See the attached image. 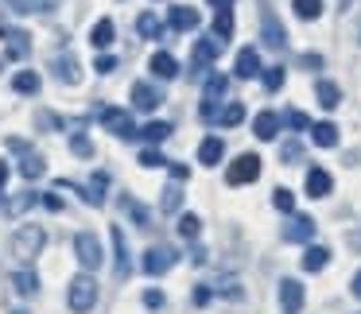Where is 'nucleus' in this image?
<instances>
[{
  "mask_svg": "<svg viewBox=\"0 0 361 314\" xmlns=\"http://www.w3.org/2000/svg\"><path fill=\"white\" fill-rule=\"evenodd\" d=\"M252 179H260V156L245 151V156H237L233 163H229L226 182H229V187H245V182H252Z\"/></svg>",
  "mask_w": 361,
  "mask_h": 314,
  "instance_id": "f257e3e1",
  "label": "nucleus"
},
{
  "mask_svg": "<svg viewBox=\"0 0 361 314\" xmlns=\"http://www.w3.org/2000/svg\"><path fill=\"white\" fill-rule=\"evenodd\" d=\"M94 303H97V283L90 280V275H74L71 280V310L90 314Z\"/></svg>",
  "mask_w": 361,
  "mask_h": 314,
  "instance_id": "f03ea898",
  "label": "nucleus"
},
{
  "mask_svg": "<svg viewBox=\"0 0 361 314\" xmlns=\"http://www.w3.org/2000/svg\"><path fill=\"white\" fill-rule=\"evenodd\" d=\"M43 229L39 225H27V229H20L16 237H12V256H20V260H35L39 256V249H43Z\"/></svg>",
  "mask_w": 361,
  "mask_h": 314,
  "instance_id": "7ed1b4c3",
  "label": "nucleus"
},
{
  "mask_svg": "<svg viewBox=\"0 0 361 314\" xmlns=\"http://www.w3.org/2000/svg\"><path fill=\"white\" fill-rule=\"evenodd\" d=\"M8 148L24 156V159H20V175H24L27 182L43 179V171H47V163H43V156H39V151H32V148H27L24 140H16V136H12V140H8Z\"/></svg>",
  "mask_w": 361,
  "mask_h": 314,
  "instance_id": "20e7f679",
  "label": "nucleus"
},
{
  "mask_svg": "<svg viewBox=\"0 0 361 314\" xmlns=\"http://www.w3.org/2000/svg\"><path fill=\"white\" fill-rule=\"evenodd\" d=\"M175 260H179V252L171 249V244H152L148 252H144V272L148 275H164L175 268Z\"/></svg>",
  "mask_w": 361,
  "mask_h": 314,
  "instance_id": "39448f33",
  "label": "nucleus"
},
{
  "mask_svg": "<svg viewBox=\"0 0 361 314\" xmlns=\"http://www.w3.org/2000/svg\"><path fill=\"white\" fill-rule=\"evenodd\" d=\"M74 252H78V260H82V268H90V272H97L102 268V241H97L94 233H78L74 237Z\"/></svg>",
  "mask_w": 361,
  "mask_h": 314,
  "instance_id": "423d86ee",
  "label": "nucleus"
},
{
  "mask_svg": "<svg viewBox=\"0 0 361 314\" xmlns=\"http://www.w3.org/2000/svg\"><path fill=\"white\" fill-rule=\"evenodd\" d=\"M102 125H105V132H113L117 140H133L136 136V125H133V117H128L125 109H105Z\"/></svg>",
  "mask_w": 361,
  "mask_h": 314,
  "instance_id": "0eeeda50",
  "label": "nucleus"
},
{
  "mask_svg": "<svg viewBox=\"0 0 361 314\" xmlns=\"http://www.w3.org/2000/svg\"><path fill=\"white\" fill-rule=\"evenodd\" d=\"M221 47H226V43H218L214 35H210V39H198V43H195V55H190V66H195V74H202L206 66H210L214 58L221 55Z\"/></svg>",
  "mask_w": 361,
  "mask_h": 314,
  "instance_id": "6e6552de",
  "label": "nucleus"
},
{
  "mask_svg": "<svg viewBox=\"0 0 361 314\" xmlns=\"http://www.w3.org/2000/svg\"><path fill=\"white\" fill-rule=\"evenodd\" d=\"M314 237V221L307 218V213H295V218L283 225V241H291V244H307Z\"/></svg>",
  "mask_w": 361,
  "mask_h": 314,
  "instance_id": "1a4fd4ad",
  "label": "nucleus"
},
{
  "mask_svg": "<svg viewBox=\"0 0 361 314\" xmlns=\"http://www.w3.org/2000/svg\"><path fill=\"white\" fill-rule=\"evenodd\" d=\"M280 306H283V314H299V310H303V283H299V280H283L280 283Z\"/></svg>",
  "mask_w": 361,
  "mask_h": 314,
  "instance_id": "9d476101",
  "label": "nucleus"
},
{
  "mask_svg": "<svg viewBox=\"0 0 361 314\" xmlns=\"http://www.w3.org/2000/svg\"><path fill=\"white\" fill-rule=\"evenodd\" d=\"M133 105H136V109H144V113H152L156 105H164V94H159L156 86H148V82H136V86H133Z\"/></svg>",
  "mask_w": 361,
  "mask_h": 314,
  "instance_id": "9b49d317",
  "label": "nucleus"
},
{
  "mask_svg": "<svg viewBox=\"0 0 361 314\" xmlns=\"http://www.w3.org/2000/svg\"><path fill=\"white\" fill-rule=\"evenodd\" d=\"M105 190H109V175H105V171H94V179L82 187V198H86L90 206H105Z\"/></svg>",
  "mask_w": 361,
  "mask_h": 314,
  "instance_id": "f8f14e48",
  "label": "nucleus"
},
{
  "mask_svg": "<svg viewBox=\"0 0 361 314\" xmlns=\"http://www.w3.org/2000/svg\"><path fill=\"white\" fill-rule=\"evenodd\" d=\"M113 252H117V280H128L133 275V264H128V241L121 233V225H113Z\"/></svg>",
  "mask_w": 361,
  "mask_h": 314,
  "instance_id": "ddd939ff",
  "label": "nucleus"
},
{
  "mask_svg": "<svg viewBox=\"0 0 361 314\" xmlns=\"http://www.w3.org/2000/svg\"><path fill=\"white\" fill-rule=\"evenodd\" d=\"M167 24H171L175 32H195V27H198V12L190 8V4H175L171 16H167Z\"/></svg>",
  "mask_w": 361,
  "mask_h": 314,
  "instance_id": "4468645a",
  "label": "nucleus"
},
{
  "mask_svg": "<svg viewBox=\"0 0 361 314\" xmlns=\"http://www.w3.org/2000/svg\"><path fill=\"white\" fill-rule=\"evenodd\" d=\"M237 78H257L260 70H264V66H260V55H257V47H245L241 55H237Z\"/></svg>",
  "mask_w": 361,
  "mask_h": 314,
  "instance_id": "2eb2a0df",
  "label": "nucleus"
},
{
  "mask_svg": "<svg viewBox=\"0 0 361 314\" xmlns=\"http://www.w3.org/2000/svg\"><path fill=\"white\" fill-rule=\"evenodd\" d=\"M330 187H334V179H330L322 167H311V171H307V194L311 198H326Z\"/></svg>",
  "mask_w": 361,
  "mask_h": 314,
  "instance_id": "dca6fc26",
  "label": "nucleus"
},
{
  "mask_svg": "<svg viewBox=\"0 0 361 314\" xmlns=\"http://www.w3.org/2000/svg\"><path fill=\"white\" fill-rule=\"evenodd\" d=\"M221 156H226V144H221L218 136H206V140L198 144V163L214 167V163H221Z\"/></svg>",
  "mask_w": 361,
  "mask_h": 314,
  "instance_id": "f3484780",
  "label": "nucleus"
},
{
  "mask_svg": "<svg viewBox=\"0 0 361 314\" xmlns=\"http://www.w3.org/2000/svg\"><path fill=\"white\" fill-rule=\"evenodd\" d=\"M264 43H268L272 51H283V43H288V35H283L280 20H276L272 12H264Z\"/></svg>",
  "mask_w": 361,
  "mask_h": 314,
  "instance_id": "a211bd4d",
  "label": "nucleus"
},
{
  "mask_svg": "<svg viewBox=\"0 0 361 314\" xmlns=\"http://www.w3.org/2000/svg\"><path fill=\"white\" fill-rule=\"evenodd\" d=\"M314 97H319V105L322 109H338V101H342V89L334 86V82H314Z\"/></svg>",
  "mask_w": 361,
  "mask_h": 314,
  "instance_id": "6ab92c4d",
  "label": "nucleus"
},
{
  "mask_svg": "<svg viewBox=\"0 0 361 314\" xmlns=\"http://www.w3.org/2000/svg\"><path fill=\"white\" fill-rule=\"evenodd\" d=\"M252 132H257L260 140H276V132H280V117H276V113H257Z\"/></svg>",
  "mask_w": 361,
  "mask_h": 314,
  "instance_id": "aec40b11",
  "label": "nucleus"
},
{
  "mask_svg": "<svg viewBox=\"0 0 361 314\" xmlns=\"http://www.w3.org/2000/svg\"><path fill=\"white\" fill-rule=\"evenodd\" d=\"M136 136H144V140H148V148H156V144H164L167 136H171V125H167V120H148V125H144Z\"/></svg>",
  "mask_w": 361,
  "mask_h": 314,
  "instance_id": "412c9836",
  "label": "nucleus"
},
{
  "mask_svg": "<svg viewBox=\"0 0 361 314\" xmlns=\"http://www.w3.org/2000/svg\"><path fill=\"white\" fill-rule=\"evenodd\" d=\"M152 74H156V78H175V74H179V63H175L167 51H159V55H152Z\"/></svg>",
  "mask_w": 361,
  "mask_h": 314,
  "instance_id": "4be33fe9",
  "label": "nucleus"
},
{
  "mask_svg": "<svg viewBox=\"0 0 361 314\" xmlns=\"http://www.w3.org/2000/svg\"><path fill=\"white\" fill-rule=\"evenodd\" d=\"M121 210H125L128 218H133V225H148V221H152V213L144 210V206L136 202L133 194H121Z\"/></svg>",
  "mask_w": 361,
  "mask_h": 314,
  "instance_id": "5701e85b",
  "label": "nucleus"
},
{
  "mask_svg": "<svg viewBox=\"0 0 361 314\" xmlns=\"http://www.w3.org/2000/svg\"><path fill=\"white\" fill-rule=\"evenodd\" d=\"M311 140L319 144V148H334V144H338V128L330 125V120H322V125H311Z\"/></svg>",
  "mask_w": 361,
  "mask_h": 314,
  "instance_id": "b1692460",
  "label": "nucleus"
},
{
  "mask_svg": "<svg viewBox=\"0 0 361 314\" xmlns=\"http://www.w3.org/2000/svg\"><path fill=\"white\" fill-rule=\"evenodd\" d=\"M326 260H330V249H322V244H311V249L303 252V268H307V272H322Z\"/></svg>",
  "mask_w": 361,
  "mask_h": 314,
  "instance_id": "393cba45",
  "label": "nucleus"
},
{
  "mask_svg": "<svg viewBox=\"0 0 361 314\" xmlns=\"http://www.w3.org/2000/svg\"><path fill=\"white\" fill-rule=\"evenodd\" d=\"M226 89H229V78H226V74H214V78H206V101L218 105L221 97H226Z\"/></svg>",
  "mask_w": 361,
  "mask_h": 314,
  "instance_id": "a878e982",
  "label": "nucleus"
},
{
  "mask_svg": "<svg viewBox=\"0 0 361 314\" xmlns=\"http://www.w3.org/2000/svg\"><path fill=\"white\" fill-rule=\"evenodd\" d=\"M136 32H140L144 39H159V35H164V24H159V20L152 16V12H144V16L136 20Z\"/></svg>",
  "mask_w": 361,
  "mask_h": 314,
  "instance_id": "bb28decb",
  "label": "nucleus"
},
{
  "mask_svg": "<svg viewBox=\"0 0 361 314\" xmlns=\"http://www.w3.org/2000/svg\"><path fill=\"white\" fill-rule=\"evenodd\" d=\"M179 202H183L179 182H167V187H164V198H159V210H164V213H175V210H179Z\"/></svg>",
  "mask_w": 361,
  "mask_h": 314,
  "instance_id": "cd10ccee",
  "label": "nucleus"
},
{
  "mask_svg": "<svg viewBox=\"0 0 361 314\" xmlns=\"http://www.w3.org/2000/svg\"><path fill=\"white\" fill-rule=\"evenodd\" d=\"M241 120H245V105H241V101H229L226 109L218 113V125H226V128L241 125Z\"/></svg>",
  "mask_w": 361,
  "mask_h": 314,
  "instance_id": "c85d7f7f",
  "label": "nucleus"
},
{
  "mask_svg": "<svg viewBox=\"0 0 361 314\" xmlns=\"http://www.w3.org/2000/svg\"><path fill=\"white\" fill-rule=\"evenodd\" d=\"M12 283H16L20 295H35V291H39V275H35V272H16V275H12Z\"/></svg>",
  "mask_w": 361,
  "mask_h": 314,
  "instance_id": "c756f323",
  "label": "nucleus"
},
{
  "mask_svg": "<svg viewBox=\"0 0 361 314\" xmlns=\"http://www.w3.org/2000/svg\"><path fill=\"white\" fill-rule=\"evenodd\" d=\"M16 94H39V74L35 70H24V74H16Z\"/></svg>",
  "mask_w": 361,
  "mask_h": 314,
  "instance_id": "7c9ffc66",
  "label": "nucleus"
},
{
  "mask_svg": "<svg viewBox=\"0 0 361 314\" xmlns=\"http://www.w3.org/2000/svg\"><path fill=\"white\" fill-rule=\"evenodd\" d=\"M229 35H233V16H229V12H218V16H214V39L226 43Z\"/></svg>",
  "mask_w": 361,
  "mask_h": 314,
  "instance_id": "2f4dec72",
  "label": "nucleus"
},
{
  "mask_svg": "<svg viewBox=\"0 0 361 314\" xmlns=\"http://www.w3.org/2000/svg\"><path fill=\"white\" fill-rule=\"evenodd\" d=\"M90 43H94V47H109L113 43V24L109 20H97V27L90 32Z\"/></svg>",
  "mask_w": 361,
  "mask_h": 314,
  "instance_id": "473e14b6",
  "label": "nucleus"
},
{
  "mask_svg": "<svg viewBox=\"0 0 361 314\" xmlns=\"http://www.w3.org/2000/svg\"><path fill=\"white\" fill-rule=\"evenodd\" d=\"M272 206H276V210H283V213H291V210H295V194H291L288 187H276L272 190Z\"/></svg>",
  "mask_w": 361,
  "mask_h": 314,
  "instance_id": "72a5a7b5",
  "label": "nucleus"
},
{
  "mask_svg": "<svg viewBox=\"0 0 361 314\" xmlns=\"http://www.w3.org/2000/svg\"><path fill=\"white\" fill-rule=\"evenodd\" d=\"M319 12H322V0H295L299 20H319Z\"/></svg>",
  "mask_w": 361,
  "mask_h": 314,
  "instance_id": "f704fd0d",
  "label": "nucleus"
},
{
  "mask_svg": "<svg viewBox=\"0 0 361 314\" xmlns=\"http://www.w3.org/2000/svg\"><path fill=\"white\" fill-rule=\"evenodd\" d=\"M179 233L187 237V241H195V237L202 233V221H198L195 213H183V218H179Z\"/></svg>",
  "mask_w": 361,
  "mask_h": 314,
  "instance_id": "c9c22d12",
  "label": "nucleus"
},
{
  "mask_svg": "<svg viewBox=\"0 0 361 314\" xmlns=\"http://www.w3.org/2000/svg\"><path fill=\"white\" fill-rule=\"evenodd\" d=\"M55 66H59L55 74H63V82H71V86H78V78H82V74H78V63H74V58H63V63L55 58Z\"/></svg>",
  "mask_w": 361,
  "mask_h": 314,
  "instance_id": "e433bc0d",
  "label": "nucleus"
},
{
  "mask_svg": "<svg viewBox=\"0 0 361 314\" xmlns=\"http://www.w3.org/2000/svg\"><path fill=\"white\" fill-rule=\"evenodd\" d=\"M4 39H8V55H12V58H24V55H27V35H20V32H8Z\"/></svg>",
  "mask_w": 361,
  "mask_h": 314,
  "instance_id": "4c0bfd02",
  "label": "nucleus"
},
{
  "mask_svg": "<svg viewBox=\"0 0 361 314\" xmlns=\"http://www.w3.org/2000/svg\"><path fill=\"white\" fill-rule=\"evenodd\" d=\"M214 295H226V299H245V291H241V283L229 275V280H221L218 287H214Z\"/></svg>",
  "mask_w": 361,
  "mask_h": 314,
  "instance_id": "58836bf2",
  "label": "nucleus"
},
{
  "mask_svg": "<svg viewBox=\"0 0 361 314\" xmlns=\"http://www.w3.org/2000/svg\"><path fill=\"white\" fill-rule=\"evenodd\" d=\"M260 74H264V89H272V94L283 86V66H264Z\"/></svg>",
  "mask_w": 361,
  "mask_h": 314,
  "instance_id": "ea45409f",
  "label": "nucleus"
},
{
  "mask_svg": "<svg viewBox=\"0 0 361 314\" xmlns=\"http://www.w3.org/2000/svg\"><path fill=\"white\" fill-rule=\"evenodd\" d=\"M71 148H74V156H82V159H90V156H94V144H90L86 136H78V132L71 136Z\"/></svg>",
  "mask_w": 361,
  "mask_h": 314,
  "instance_id": "a19ab883",
  "label": "nucleus"
},
{
  "mask_svg": "<svg viewBox=\"0 0 361 314\" xmlns=\"http://www.w3.org/2000/svg\"><path fill=\"white\" fill-rule=\"evenodd\" d=\"M283 120H288L295 132H307L311 128V120H307V113H299V109H291V113H283Z\"/></svg>",
  "mask_w": 361,
  "mask_h": 314,
  "instance_id": "79ce46f5",
  "label": "nucleus"
},
{
  "mask_svg": "<svg viewBox=\"0 0 361 314\" xmlns=\"http://www.w3.org/2000/svg\"><path fill=\"white\" fill-rule=\"evenodd\" d=\"M280 159H283V163H299V159H303V148H299L295 140H288V144L280 148Z\"/></svg>",
  "mask_w": 361,
  "mask_h": 314,
  "instance_id": "37998d69",
  "label": "nucleus"
},
{
  "mask_svg": "<svg viewBox=\"0 0 361 314\" xmlns=\"http://www.w3.org/2000/svg\"><path fill=\"white\" fill-rule=\"evenodd\" d=\"M140 167H167V159L159 156L156 148H144V151H140Z\"/></svg>",
  "mask_w": 361,
  "mask_h": 314,
  "instance_id": "c03bdc74",
  "label": "nucleus"
},
{
  "mask_svg": "<svg viewBox=\"0 0 361 314\" xmlns=\"http://www.w3.org/2000/svg\"><path fill=\"white\" fill-rule=\"evenodd\" d=\"M164 303H167L164 291H144V306H148V310H159Z\"/></svg>",
  "mask_w": 361,
  "mask_h": 314,
  "instance_id": "a18cd8bd",
  "label": "nucleus"
},
{
  "mask_svg": "<svg viewBox=\"0 0 361 314\" xmlns=\"http://www.w3.org/2000/svg\"><path fill=\"white\" fill-rule=\"evenodd\" d=\"M94 70H97V74H113V70H117V58H113V55H102V58L94 63Z\"/></svg>",
  "mask_w": 361,
  "mask_h": 314,
  "instance_id": "49530a36",
  "label": "nucleus"
},
{
  "mask_svg": "<svg viewBox=\"0 0 361 314\" xmlns=\"http://www.w3.org/2000/svg\"><path fill=\"white\" fill-rule=\"evenodd\" d=\"M171 179H175V182H187V179H190V167H183V163H171Z\"/></svg>",
  "mask_w": 361,
  "mask_h": 314,
  "instance_id": "de8ad7c7",
  "label": "nucleus"
},
{
  "mask_svg": "<svg viewBox=\"0 0 361 314\" xmlns=\"http://www.w3.org/2000/svg\"><path fill=\"white\" fill-rule=\"evenodd\" d=\"M210 295H214L210 287H198V291H195V306H206V303H210Z\"/></svg>",
  "mask_w": 361,
  "mask_h": 314,
  "instance_id": "09e8293b",
  "label": "nucleus"
},
{
  "mask_svg": "<svg viewBox=\"0 0 361 314\" xmlns=\"http://www.w3.org/2000/svg\"><path fill=\"white\" fill-rule=\"evenodd\" d=\"M39 202L47 206V210H63V198H55V194H43Z\"/></svg>",
  "mask_w": 361,
  "mask_h": 314,
  "instance_id": "8fccbe9b",
  "label": "nucleus"
},
{
  "mask_svg": "<svg viewBox=\"0 0 361 314\" xmlns=\"http://www.w3.org/2000/svg\"><path fill=\"white\" fill-rule=\"evenodd\" d=\"M303 66H311V70H319V66H322V58H319V55H303Z\"/></svg>",
  "mask_w": 361,
  "mask_h": 314,
  "instance_id": "3c124183",
  "label": "nucleus"
},
{
  "mask_svg": "<svg viewBox=\"0 0 361 314\" xmlns=\"http://www.w3.org/2000/svg\"><path fill=\"white\" fill-rule=\"evenodd\" d=\"M210 4H214L218 12H229V8H233V0H210Z\"/></svg>",
  "mask_w": 361,
  "mask_h": 314,
  "instance_id": "603ef678",
  "label": "nucleus"
},
{
  "mask_svg": "<svg viewBox=\"0 0 361 314\" xmlns=\"http://www.w3.org/2000/svg\"><path fill=\"white\" fill-rule=\"evenodd\" d=\"M4 182H8V163L0 159V187H4Z\"/></svg>",
  "mask_w": 361,
  "mask_h": 314,
  "instance_id": "864d4df0",
  "label": "nucleus"
},
{
  "mask_svg": "<svg viewBox=\"0 0 361 314\" xmlns=\"http://www.w3.org/2000/svg\"><path fill=\"white\" fill-rule=\"evenodd\" d=\"M350 291H353V295H357V299H361V272H357V275H353V287H350Z\"/></svg>",
  "mask_w": 361,
  "mask_h": 314,
  "instance_id": "5fc2aeb1",
  "label": "nucleus"
},
{
  "mask_svg": "<svg viewBox=\"0 0 361 314\" xmlns=\"http://www.w3.org/2000/svg\"><path fill=\"white\" fill-rule=\"evenodd\" d=\"M350 244H353V249H361V233H353V237H350Z\"/></svg>",
  "mask_w": 361,
  "mask_h": 314,
  "instance_id": "6e6d98bb",
  "label": "nucleus"
},
{
  "mask_svg": "<svg viewBox=\"0 0 361 314\" xmlns=\"http://www.w3.org/2000/svg\"><path fill=\"white\" fill-rule=\"evenodd\" d=\"M12 314H27V310H12Z\"/></svg>",
  "mask_w": 361,
  "mask_h": 314,
  "instance_id": "4d7b16f0",
  "label": "nucleus"
},
{
  "mask_svg": "<svg viewBox=\"0 0 361 314\" xmlns=\"http://www.w3.org/2000/svg\"><path fill=\"white\" fill-rule=\"evenodd\" d=\"M342 4H350V0H342Z\"/></svg>",
  "mask_w": 361,
  "mask_h": 314,
  "instance_id": "13d9d810",
  "label": "nucleus"
}]
</instances>
